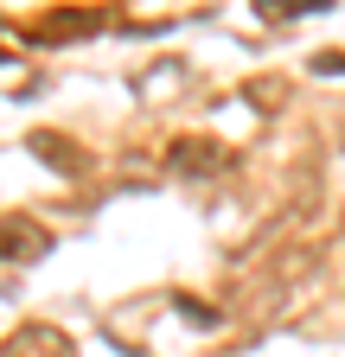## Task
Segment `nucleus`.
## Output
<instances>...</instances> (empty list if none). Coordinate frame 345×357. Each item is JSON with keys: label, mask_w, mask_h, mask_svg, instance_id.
<instances>
[{"label": "nucleus", "mask_w": 345, "mask_h": 357, "mask_svg": "<svg viewBox=\"0 0 345 357\" xmlns=\"http://www.w3.org/2000/svg\"><path fill=\"white\" fill-rule=\"evenodd\" d=\"M0 357H77V344H71V332H64V326L32 319V326H20L7 344H0Z\"/></svg>", "instance_id": "f257e3e1"}, {"label": "nucleus", "mask_w": 345, "mask_h": 357, "mask_svg": "<svg viewBox=\"0 0 345 357\" xmlns=\"http://www.w3.org/2000/svg\"><path fill=\"white\" fill-rule=\"evenodd\" d=\"M166 166L179 172V178H205V172H224L230 166V147H218V141H179L166 153Z\"/></svg>", "instance_id": "f03ea898"}, {"label": "nucleus", "mask_w": 345, "mask_h": 357, "mask_svg": "<svg viewBox=\"0 0 345 357\" xmlns=\"http://www.w3.org/2000/svg\"><path fill=\"white\" fill-rule=\"evenodd\" d=\"M32 153L45 160L52 172H83V147L64 141V134H52V128H38V134H32Z\"/></svg>", "instance_id": "7ed1b4c3"}, {"label": "nucleus", "mask_w": 345, "mask_h": 357, "mask_svg": "<svg viewBox=\"0 0 345 357\" xmlns=\"http://www.w3.org/2000/svg\"><path fill=\"white\" fill-rule=\"evenodd\" d=\"M103 26V13L96 7H83V13H52V20H38V26H26V38H83V32H96Z\"/></svg>", "instance_id": "20e7f679"}, {"label": "nucleus", "mask_w": 345, "mask_h": 357, "mask_svg": "<svg viewBox=\"0 0 345 357\" xmlns=\"http://www.w3.org/2000/svg\"><path fill=\"white\" fill-rule=\"evenodd\" d=\"M256 13L269 26H288V20H307V13H332V0H256Z\"/></svg>", "instance_id": "39448f33"}]
</instances>
